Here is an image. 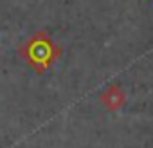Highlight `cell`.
<instances>
[{
	"mask_svg": "<svg viewBox=\"0 0 153 148\" xmlns=\"http://www.w3.org/2000/svg\"><path fill=\"white\" fill-rule=\"evenodd\" d=\"M18 52L24 58V61L36 72H45L52 65V61L59 58V47L54 43V40L45 31L34 33L20 47Z\"/></svg>",
	"mask_w": 153,
	"mask_h": 148,
	"instance_id": "cell-1",
	"label": "cell"
},
{
	"mask_svg": "<svg viewBox=\"0 0 153 148\" xmlns=\"http://www.w3.org/2000/svg\"><path fill=\"white\" fill-rule=\"evenodd\" d=\"M99 99H101V103H103L110 112H117V110L124 105L126 94H124V90H123L121 85H110L105 92H101Z\"/></svg>",
	"mask_w": 153,
	"mask_h": 148,
	"instance_id": "cell-2",
	"label": "cell"
}]
</instances>
